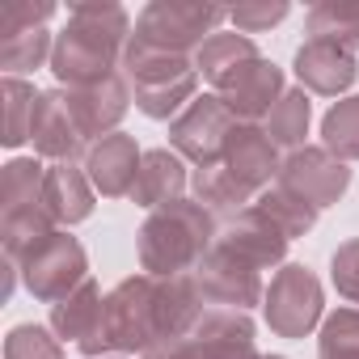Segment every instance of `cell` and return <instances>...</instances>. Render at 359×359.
Returning a JSON list of instances; mask_svg holds the SVG:
<instances>
[{"mask_svg": "<svg viewBox=\"0 0 359 359\" xmlns=\"http://www.w3.org/2000/svg\"><path fill=\"white\" fill-rule=\"evenodd\" d=\"M127 51V13L118 5H72L68 30L55 39L51 72L68 89L114 76L118 55Z\"/></svg>", "mask_w": 359, "mask_h": 359, "instance_id": "obj_1", "label": "cell"}, {"mask_svg": "<svg viewBox=\"0 0 359 359\" xmlns=\"http://www.w3.org/2000/svg\"><path fill=\"white\" fill-rule=\"evenodd\" d=\"M216 237H220L216 220L203 203H191V199L165 203L140 229V266L152 279L195 275V266L208 258Z\"/></svg>", "mask_w": 359, "mask_h": 359, "instance_id": "obj_2", "label": "cell"}, {"mask_svg": "<svg viewBox=\"0 0 359 359\" xmlns=\"http://www.w3.org/2000/svg\"><path fill=\"white\" fill-rule=\"evenodd\" d=\"M161 338H169L165 325V300H161V279L152 275H131L106 296L102 313V334L93 355L102 351H148Z\"/></svg>", "mask_w": 359, "mask_h": 359, "instance_id": "obj_3", "label": "cell"}, {"mask_svg": "<svg viewBox=\"0 0 359 359\" xmlns=\"http://www.w3.org/2000/svg\"><path fill=\"white\" fill-rule=\"evenodd\" d=\"M123 68H127L131 93H135V106L148 118H169L173 110L195 102L199 72H195V64L187 55H165V51L140 47L131 39L127 51H123Z\"/></svg>", "mask_w": 359, "mask_h": 359, "instance_id": "obj_4", "label": "cell"}, {"mask_svg": "<svg viewBox=\"0 0 359 359\" xmlns=\"http://www.w3.org/2000/svg\"><path fill=\"white\" fill-rule=\"evenodd\" d=\"M144 359H258L254 351V321L233 309H212L199 317L191 334L161 338L144 351Z\"/></svg>", "mask_w": 359, "mask_h": 359, "instance_id": "obj_5", "label": "cell"}, {"mask_svg": "<svg viewBox=\"0 0 359 359\" xmlns=\"http://www.w3.org/2000/svg\"><path fill=\"white\" fill-rule=\"evenodd\" d=\"M224 18L229 13L216 9V5H177V0H156V5H148L135 18V34L131 39L140 47H152V51H165V55H187V51H199Z\"/></svg>", "mask_w": 359, "mask_h": 359, "instance_id": "obj_6", "label": "cell"}, {"mask_svg": "<svg viewBox=\"0 0 359 359\" xmlns=\"http://www.w3.org/2000/svg\"><path fill=\"white\" fill-rule=\"evenodd\" d=\"M233 127H237V114L216 93H203L169 123V144L177 148V156H191L195 169H208L224 161V144Z\"/></svg>", "mask_w": 359, "mask_h": 359, "instance_id": "obj_7", "label": "cell"}, {"mask_svg": "<svg viewBox=\"0 0 359 359\" xmlns=\"http://www.w3.org/2000/svg\"><path fill=\"white\" fill-rule=\"evenodd\" d=\"M266 325L279 338H304L321 321V283L309 266H283L262 296Z\"/></svg>", "mask_w": 359, "mask_h": 359, "instance_id": "obj_8", "label": "cell"}, {"mask_svg": "<svg viewBox=\"0 0 359 359\" xmlns=\"http://www.w3.org/2000/svg\"><path fill=\"white\" fill-rule=\"evenodd\" d=\"M22 279L26 287L47 300V304H60L68 300L85 279H89V262H85V250L76 237L68 233H51L26 262H22Z\"/></svg>", "mask_w": 359, "mask_h": 359, "instance_id": "obj_9", "label": "cell"}, {"mask_svg": "<svg viewBox=\"0 0 359 359\" xmlns=\"http://www.w3.org/2000/svg\"><path fill=\"white\" fill-rule=\"evenodd\" d=\"M195 283H199V292H203L208 304H220V309H233V313H245L250 304H258L266 296L262 275L245 258H237L233 250H224L220 241L195 266Z\"/></svg>", "mask_w": 359, "mask_h": 359, "instance_id": "obj_10", "label": "cell"}, {"mask_svg": "<svg viewBox=\"0 0 359 359\" xmlns=\"http://www.w3.org/2000/svg\"><path fill=\"white\" fill-rule=\"evenodd\" d=\"M275 182L287 187L292 195H300L309 208L321 212V208H330V203L342 199V191L351 187V169H346V161H338L325 148H296L283 161Z\"/></svg>", "mask_w": 359, "mask_h": 359, "instance_id": "obj_11", "label": "cell"}, {"mask_svg": "<svg viewBox=\"0 0 359 359\" xmlns=\"http://www.w3.org/2000/svg\"><path fill=\"white\" fill-rule=\"evenodd\" d=\"M216 97L237 114V123L266 118V114L275 110V102L283 97V72H279L271 60L254 55V60H245L237 72H229V76L216 85Z\"/></svg>", "mask_w": 359, "mask_h": 359, "instance_id": "obj_12", "label": "cell"}, {"mask_svg": "<svg viewBox=\"0 0 359 359\" xmlns=\"http://www.w3.org/2000/svg\"><path fill=\"white\" fill-rule=\"evenodd\" d=\"M220 165L237 177L250 195L266 191L271 177H279V169H283V165H279V152H275V144H271V135H266V127H258V123H237V127H233Z\"/></svg>", "mask_w": 359, "mask_h": 359, "instance_id": "obj_13", "label": "cell"}, {"mask_svg": "<svg viewBox=\"0 0 359 359\" xmlns=\"http://www.w3.org/2000/svg\"><path fill=\"white\" fill-rule=\"evenodd\" d=\"M127 106H131V89H127V81L118 72L106 76V81H93L85 89H68V110H72V118H76L85 140L89 135H97V140L114 135V127L123 123Z\"/></svg>", "mask_w": 359, "mask_h": 359, "instance_id": "obj_14", "label": "cell"}, {"mask_svg": "<svg viewBox=\"0 0 359 359\" xmlns=\"http://www.w3.org/2000/svg\"><path fill=\"white\" fill-rule=\"evenodd\" d=\"M216 241H220L224 250H233L237 258H245L254 271H266V266L283 262V254H287V237H283V229H279L271 216H262L258 208L237 212V216L220 229Z\"/></svg>", "mask_w": 359, "mask_h": 359, "instance_id": "obj_15", "label": "cell"}, {"mask_svg": "<svg viewBox=\"0 0 359 359\" xmlns=\"http://www.w3.org/2000/svg\"><path fill=\"white\" fill-rule=\"evenodd\" d=\"M140 161H144V152L135 148V140L123 135V131H114V135L97 140V144L85 152V173H89L93 191H102L106 199H123V195L135 191Z\"/></svg>", "mask_w": 359, "mask_h": 359, "instance_id": "obj_16", "label": "cell"}, {"mask_svg": "<svg viewBox=\"0 0 359 359\" xmlns=\"http://www.w3.org/2000/svg\"><path fill=\"white\" fill-rule=\"evenodd\" d=\"M296 76L309 93H321V97H338L342 89L355 85L359 76V64H355V51L330 43V39H309L300 51H296Z\"/></svg>", "mask_w": 359, "mask_h": 359, "instance_id": "obj_17", "label": "cell"}, {"mask_svg": "<svg viewBox=\"0 0 359 359\" xmlns=\"http://www.w3.org/2000/svg\"><path fill=\"white\" fill-rule=\"evenodd\" d=\"M30 140H34V152L51 156L55 165L60 161H72L85 144L72 110H68V93H39V106H34V123H30Z\"/></svg>", "mask_w": 359, "mask_h": 359, "instance_id": "obj_18", "label": "cell"}, {"mask_svg": "<svg viewBox=\"0 0 359 359\" xmlns=\"http://www.w3.org/2000/svg\"><path fill=\"white\" fill-rule=\"evenodd\" d=\"M102 313H106L102 287H97L93 279H85L68 300L51 304V330H55L60 338H72L85 355H93L97 334H102Z\"/></svg>", "mask_w": 359, "mask_h": 359, "instance_id": "obj_19", "label": "cell"}, {"mask_svg": "<svg viewBox=\"0 0 359 359\" xmlns=\"http://www.w3.org/2000/svg\"><path fill=\"white\" fill-rule=\"evenodd\" d=\"M43 208L55 224H81L93 212V182L89 173L76 169L72 161H60L47 169V182H43Z\"/></svg>", "mask_w": 359, "mask_h": 359, "instance_id": "obj_20", "label": "cell"}, {"mask_svg": "<svg viewBox=\"0 0 359 359\" xmlns=\"http://www.w3.org/2000/svg\"><path fill=\"white\" fill-rule=\"evenodd\" d=\"M182 187H187V165L177 152L169 148H156V152H144L140 161V177H135V191L131 199L140 208H165V203H177L182 199Z\"/></svg>", "mask_w": 359, "mask_h": 359, "instance_id": "obj_21", "label": "cell"}, {"mask_svg": "<svg viewBox=\"0 0 359 359\" xmlns=\"http://www.w3.org/2000/svg\"><path fill=\"white\" fill-rule=\"evenodd\" d=\"M55 233V220L47 216L43 203L34 208H18V212H5V224H0V237H5V254L13 262H26L47 237Z\"/></svg>", "mask_w": 359, "mask_h": 359, "instance_id": "obj_22", "label": "cell"}, {"mask_svg": "<svg viewBox=\"0 0 359 359\" xmlns=\"http://www.w3.org/2000/svg\"><path fill=\"white\" fill-rule=\"evenodd\" d=\"M258 47L245 39V34H212L199 51H195V72L212 85H220L229 72H237L245 60H254Z\"/></svg>", "mask_w": 359, "mask_h": 359, "instance_id": "obj_23", "label": "cell"}, {"mask_svg": "<svg viewBox=\"0 0 359 359\" xmlns=\"http://www.w3.org/2000/svg\"><path fill=\"white\" fill-rule=\"evenodd\" d=\"M309 39H330L346 51H359V0H325L309 13Z\"/></svg>", "mask_w": 359, "mask_h": 359, "instance_id": "obj_24", "label": "cell"}, {"mask_svg": "<svg viewBox=\"0 0 359 359\" xmlns=\"http://www.w3.org/2000/svg\"><path fill=\"white\" fill-rule=\"evenodd\" d=\"M309 118H313V106H309V93L304 89H292V93H283L279 102H275V110L266 114V135H271V144L279 148H300L304 144V135H309Z\"/></svg>", "mask_w": 359, "mask_h": 359, "instance_id": "obj_25", "label": "cell"}, {"mask_svg": "<svg viewBox=\"0 0 359 359\" xmlns=\"http://www.w3.org/2000/svg\"><path fill=\"white\" fill-rule=\"evenodd\" d=\"M43 182H47V169L39 161H30V156L9 161L5 173H0V203H5V212L43 203Z\"/></svg>", "mask_w": 359, "mask_h": 359, "instance_id": "obj_26", "label": "cell"}, {"mask_svg": "<svg viewBox=\"0 0 359 359\" xmlns=\"http://www.w3.org/2000/svg\"><path fill=\"white\" fill-rule=\"evenodd\" d=\"M262 216H271L279 229H283V237L292 241V237H304L309 229H313V220H317V208H309L300 195H292L287 187H266L262 195H258V203H254Z\"/></svg>", "mask_w": 359, "mask_h": 359, "instance_id": "obj_27", "label": "cell"}, {"mask_svg": "<svg viewBox=\"0 0 359 359\" xmlns=\"http://www.w3.org/2000/svg\"><path fill=\"white\" fill-rule=\"evenodd\" d=\"M321 148L338 161H359V97L334 102L321 118Z\"/></svg>", "mask_w": 359, "mask_h": 359, "instance_id": "obj_28", "label": "cell"}, {"mask_svg": "<svg viewBox=\"0 0 359 359\" xmlns=\"http://www.w3.org/2000/svg\"><path fill=\"white\" fill-rule=\"evenodd\" d=\"M195 195H199V203H203L208 212H212V208H220V212H245V203L254 199L224 165L195 169Z\"/></svg>", "mask_w": 359, "mask_h": 359, "instance_id": "obj_29", "label": "cell"}, {"mask_svg": "<svg viewBox=\"0 0 359 359\" xmlns=\"http://www.w3.org/2000/svg\"><path fill=\"white\" fill-rule=\"evenodd\" d=\"M0 97H5V140L9 148H18L22 140H30V123H34V106H39V93L34 85L18 81V76H5L0 85Z\"/></svg>", "mask_w": 359, "mask_h": 359, "instance_id": "obj_30", "label": "cell"}, {"mask_svg": "<svg viewBox=\"0 0 359 359\" xmlns=\"http://www.w3.org/2000/svg\"><path fill=\"white\" fill-rule=\"evenodd\" d=\"M321 359H359V309H338L321 325Z\"/></svg>", "mask_w": 359, "mask_h": 359, "instance_id": "obj_31", "label": "cell"}, {"mask_svg": "<svg viewBox=\"0 0 359 359\" xmlns=\"http://www.w3.org/2000/svg\"><path fill=\"white\" fill-rule=\"evenodd\" d=\"M51 51H55V43H51L47 30H26V34H13V39H0V64L9 72L39 68Z\"/></svg>", "mask_w": 359, "mask_h": 359, "instance_id": "obj_32", "label": "cell"}, {"mask_svg": "<svg viewBox=\"0 0 359 359\" xmlns=\"http://www.w3.org/2000/svg\"><path fill=\"white\" fill-rule=\"evenodd\" d=\"M55 13L51 0H0V39H13L26 30H43V22Z\"/></svg>", "mask_w": 359, "mask_h": 359, "instance_id": "obj_33", "label": "cell"}, {"mask_svg": "<svg viewBox=\"0 0 359 359\" xmlns=\"http://www.w3.org/2000/svg\"><path fill=\"white\" fill-rule=\"evenodd\" d=\"M5 359H64V346L43 325H18L5 338Z\"/></svg>", "mask_w": 359, "mask_h": 359, "instance_id": "obj_34", "label": "cell"}, {"mask_svg": "<svg viewBox=\"0 0 359 359\" xmlns=\"http://www.w3.org/2000/svg\"><path fill=\"white\" fill-rule=\"evenodd\" d=\"M330 275H334L338 296H346L351 304H359V237L334 250V258H330Z\"/></svg>", "mask_w": 359, "mask_h": 359, "instance_id": "obj_35", "label": "cell"}, {"mask_svg": "<svg viewBox=\"0 0 359 359\" xmlns=\"http://www.w3.org/2000/svg\"><path fill=\"white\" fill-rule=\"evenodd\" d=\"M229 18H233V26H237L241 34H258V30L283 22V18H287V5H283V0H275V5H271V0H266V5H237Z\"/></svg>", "mask_w": 359, "mask_h": 359, "instance_id": "obj_36", "label": "cell"}, {"mask_svg": "<svg viewBox=\"0 0 359 359\" xmlns=\"http://www.w3.org/2000/svg\"><path fill=\"white\" fill-rule=\"evenodd\" d=\"M258 359H283V355H258Z\"/></svg>", "mask_w": 359, "mask_h": 359, "instance_id": "obj_37", "label": "cell"}]
</instances>
